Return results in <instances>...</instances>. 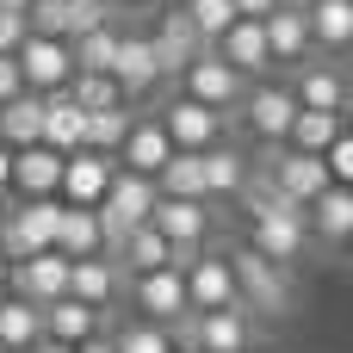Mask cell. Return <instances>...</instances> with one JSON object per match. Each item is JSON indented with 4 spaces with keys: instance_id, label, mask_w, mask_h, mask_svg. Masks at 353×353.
<instances>
[{
    "instance_id": "cell-1",
    "label": "cell",
    "mask_w": 353,
    "mask_h": 353,
    "mask_svg": "<svg viewBox=\"0 0 353 353\" xmlns=\"http://www.w3.org/2000/svg\"><path fill=\"white\" fill-rule=\"evenodd\" d=\"M230 279H236V304L242 310H261V316H285L292 310V267H273L254 248H236L230 254Z\"/></svg>"
},
{
    "instance_id": "cell-2",
    "label": "cell",
    "mask_w": 353,
    "mask_h": 353,
    "mask_svg": "<svg viewBox=\"0 0 353 353\" xmlns=\"http://www.w3.org/2000/svg\"><path fill=\"white\" fill-rule=\"evenodd\" d=\"M56 217H62V199H19L0 223V248L6 261H25V254H43L56 242Z\"/></svg>"
},
{
    "instance_id": "cell-3",
    "label": "cell",
    "mask_w": 353,
    "mask_h": 353,
    "mask_svg": "<svg viewBox=\"0 0 353 353\" xmlns=\"http://www.w3.org/2000/svg\"><path fill=\"white\" fill-rule=\"evenodd\" d=\"M12 62H19L25 93H37V99L62 93V87L74 81V56H68V43H56V37H25V43L12 50Z\"/></svg>"
},
{
    "instance_id": "cell-4",
    "label": "cell",
    "mask_w": 353,
    "mask_h": 353,
    "mask_svg": "<svg viewBox=\"0 0 353 353\" xmlns=\"http://www.w3.org/2000/svg\"><path fill=\"white\" fill-rule=\"evenodd\" d=\"M62 292H68V261H62L56 248L25 254V261H12V267H6V298H19V304H31V310L56 304Z\"/></svg>"
},
{
    "instance_id": "cell-5",
    "label": "cell",
    "mask_w": 353,
    "mask_h": 353,
    "mask_svg": "<svg viewBox=\"0 0 353 353\" xmlns=\"http://www.w3.org/2000/svg\"><path fill=\"white\" fill-rule=\"evenodd\" d=\"M180 347L192 353H248L254 347V329H248V310H205V316H180Z\"/></svg>"
},
{
    "instance_id": "cell-6",
    "label": "cell",
    "mask_w": 353,
    "mask_h": 353,
    "mask_svg": "<svg viewBox=\"0 0 353 353\" xmlns=\"http://www.w3.org/2000/svg\"><path fill=\"white\" fill-rule=\"evenodd\" d=\"M180 87H186V99H199L205 112H230V105H242V93H248V81L230 68V62H217V50H205V56H192L186 62V74H180Z\"/></svg>"
},
{
    "instance_id": "cell-7",
    "label": "cell",
    "mask_w": 353,
    "mask_h": 353,
    "mask_svg": "<svg viewBox=\"0 0 353 353\" xmlns=\"http://www.w3.org/2000/svg\"><path fill=\"white\" fill-rule=\"evenodd\" d=\"M248 248H254L261 261H273V267H292V261L310 248V223H304V211H267V217H254Z\"/></svg>"
},
{
    "instance_id": "cell-8",
    "label": "cell",
    "mask_w": 353,
    "mask_h": 353,
    "mask_svg": "<svg viewBox=\"0 0 353 353\" xmlns=\"http://www.w3.org/2000/svg\"><path fill=\"white\" fill-rule=\"evenodd\" d=\"M180 285H186V310L192 316H205V310H242L236 304V279H230V254H199L180 273Z\"/></svg>"
},
{
    "instance_id": "cell-9",
    "label": "cell",
    "mask_w": 353,
    "mask_h": 353,
    "mask_svg": "<svg viewBox=\"0 0 353 353\" xmlns=\"http://www.w3.org/2000/svg\"><path fill=\"white\" fill-rule=\"evenodd\" d=\"M161 130H168V143L174 149H186V155H205L211 143H223V118L217 112H205L199 99H174V105H161V118H155Z\"/></svg>"
},
{
    "instance_id": "cell-10",
    "label": "cell",
    "mask_w": 353,
    "mask_h": 353,
    "mask_svg": "<svg viewBox=\"0 0 353 353\" xmlns=\"http://www.w3.org/2000/svg\"><path fill=\"white\" fill-rule=\"evenodd\" d=\"M112 174H118V161H112V155L74 149V155H62V180H56V199H62V205H87V211H93V205L105 199Z\"/></svg>"
},
{
    "instance_id": "cell-11",
    "label": "cell",
    "mask_w": 353,
    "mask_h": 353,
    "mask_svg": "<svg viewBox=\"0 0 353 353\" xmlns=\"http://www.w3.org/2000/svg\"><path fill=\"white\" fill-rule=\"evenodd\" d=\"M149 230H155L168 248H205V236H211V205H205V199H155Z\"/></svg>"
},
{
    "instance_id": "cell-12",
    "label": "cell",
    "mask_w": 353,
    "mask_h": 353,
    "mask_svg": "<svg viewBox=\"0 0 353 353\" xmlns=\"http://www.w3.org/2000/svg\"><path fill=\"white\" fill-rule=\"evenodd\" d=\"M242 118H248V130L267 149H285V130L298 118V99H292V87H248L242 93Z\"/></svg>"
},
{
    "instance_id": "cell-13",
    "label": "cell",
    "mask_w": 353,
    "mask_h": 353,
    "mask_svg": "<svg viewBox=\"0 0 353 353\" xmlns=\"http://www.w3.org/2000/svg\"><path fill=\"white\" fill-rule=\"evenodd\" d=\"M267 174H273V186H279V199H292L298 211H304L316 192H329V168H323V155H298V149H279V155L267 161Z\"/></svg>"
},
{
    "instance_id": "cell-14",
    "label": "cell",
    "mask_w": 353,
    "mask_h": 353,
    "mask_svg": "<svg viewBox=\"0 0 353 353\" xmlns=\"http://www.w3.org/2000/svg\"><path fill=\"white\" fill-rule=\"evenodd\" d=\"M149 50H155L161 81H168V74H186V62H192V56H205L199 31L186 25V12H180V6H168V12H161V25L149 31Z\"/></svg>"
},
{
    "instance_id": "cell-15",
    "label": "cell",
    "mask_w": 353,
    "mask_h": 353,
    "mask_svg": "<svg viewBox=\"0 0 353 353\" xmlns=\"http://www.w3.org/2000/svg\"><path fill=\"white\" fill-rule=\"evenodd\" d=\"M112 81H118V93H124V105L130 99H143L155 81H161V68H155V50H149V37H137V31H124L118 37V56H112Z\"/></svg>"
},
{
    "instance_id": "cell-16",
    "label": "cell",
    "mask_w": 353,
    "mask_h": 353,
    "mask_svg": "<svg viewBox=\"0 0 353 353\" xmlns=\"http://www.w3.org/2000/svg\"><path fill=\"white\" fill-rule=\"evenodd\" d=\"M168 155H174L168 130H161L155 118H130V137H124V149H118V168H124V174H143V180H155V174L168 168Z\"/></svg>"
},
{
    "instance_id": "cell-17",
    "label": "cell",
    "mask_w": 353,
    "mask_h": 353,
    "mask_svg": "<svg viewBox=\"0 0 353 353\" xmlns=\"http://www.w3.org/2000/svg\"><path fill=\"white\" fill-rule=\"evenodd\" d=\"M56 180H62V155H56V149H43V143L12 149V180H6V192H19V199H56Z\"/></svg>"
},
{
    "instance_id": "cell-18",
    "label": "cell",
    "mask_w": 353,
    "mask_h": 353,
    "mask_svg": "<svg viewBox=\"0 0 353 353\" xmlns=\"http://www.w3.org/2000/svg\"><path fill=\"white\" fill-rule=\"evenodd\" d=\"M211 50H217V62H230L242 81L273 68V56H267V37H261V19H236V25H230V31H223Z\"/></svg>"
},
{
    "instance_id": "cell-19",
    "label": "cell",
    "mask_w": 353,
    "mask_h": 353,
    "mask_svg": "<svg viewBox=\"0 0 353 353\" xmlns=\"http://www.w3.org/2000/svg\"><path fill=\"white\" fill-rule=\"evenodd\" d=\"M292 99H298V112H347V74L341 68H329V62H310L304 74H298V87H292Z\"/></svg>"
},
{
    "instance_id": "cell-20",
    "label": "cell",
    "mask_w": 353,
    "mask_h": 353,
    "mask_svg": "<svg viewBox=\"0 0 353 353\" xmlns=\"http://www.w3.org/2000/svg\"><path fill=\"white\" fill-rule=\"evenodd\" d=\"M62 261H93V254H105V236H99V217L87 211V205H62V217H56V242H50Z\"/></svg>"
},
{
    "instance_id": "cell-21",
    "label": "cell",
    "mask_w": 353,
    "mask_h": 353,
    "mask_svg": "<svg viewBox=\"0 0 353 353\" xmlns=\"http://www.w3.org/2000/svg\"><path fill=\"white\" fill-rule=\"evenodd\" d=\"M137 310L161 329V323H180L186 316V285H180V273L174 267H161V273H143L137 279Z\"/></svg>"
},
{
    "instance_id": "cell-22",
    "label": "cell",
    "mask_w": 353,
    "mask_h": 353,
    "mask_svg": "<svg viewBox=\"0 0 353 353\" xmlns=\"http://www.w3.org/2000/svg\"><path fill=\"white\" fill-rule=\"evenodd\" d=\"M81 137H87V112H81L68 93H50V99H43V130H37V143L56 149V155H74Z\"/></svg>"
},
{
    "instance_id": "cell-23",
    "label": "cell",
    "mask_w": 353,
    "mask_h": 353,
    "mask_svg": "<svg viewBox=\"0 0 353 353\" xmlns=\"http://www.w3.org/2000/svg\"><path fill=\"white\" fill-rule=\"evenodd\" d=\"M62 298H74V304H87V310H105V304L118 298V267H112L105 254L68 261V292H62Z\"/></svg>"
},
{
    "instance_id": "cell-24",
    "label": "cell",
    "mask_w": 353,
    "mask_h": 353,
    "mask_svg": "<svg viewBox=\"0 0 353 353\" xmlns=\"http://www.w3.org/2000/svg\"><path fill=\"white\" fill-rule=\"evenodd\" d=\"M93 335H99V310H87V304H74V298L43 304V341H56V347H87Z\"/></svg>"
},
{
    "instance_id": "cell-25",
    "label": "cell",
    "mask_w": 353,
    "mask_h": 353,
    "mask_svg": "<svg viewBox=\"0 0 353 353\" xmlns=\"http://www.w3.org/2000/svg\"><path fill=\"white\" fill-rule=\"evenodd\" d=\"M261 37H267V56H273V62H304V56H310V25H304V12H292V6H273V12L261 19Z\"/></svg>"
},
{
    "instance_id": "cell-26",
    "label": "cell",
    "mask_w": 353,
    "mask_h": 353,
    "mask_svg": "<svg viewBox=\"0 0 353 353\" xmlns=\"http://www.w3.org/2000/svg\"><path fill=\"white\" fill-rule=\"evenodd\" d=\"M304 223H310V236H323V242H347L353 236V192L347 186L316 192V199L304 205Z\"/></svg>"
},
{
    "instance_id": "cell-27",
    "label": "cell",
    "mask_w": 353,
    "mask_h": 353,
    "mask_svg": "<svg viewBox=\"0 0 353 353\" xmlns=\"http://www.w3.org/2000/svg\"><path fill=\"white\" fill-rule=\"evenodd\" d=\"M199 180H205V205H211V199H236L242 180H248V161H242L230 143H211V149L199 155Z\"/></svg>"
},
{
    "instance_id": "cell-28",
    "label": "cell",
    "mask_w": 353,
    "mask_h": 353,
    "mask_svg": "<svg viewBox=\"0 0 353 353\" xmlns=\"http://www.w3.org/2000/svg\"><path fill=\"white\" fill-rule=\"evenodd\" d=\"M304 25H310V50H347L353 43V0H310L304 6Z\"/></svg>"
},
{
    "instance_id": "cell-29",
    "label": "cell",
    "mask_w": 353,
    "mask_h": 353,
    "mask_svg": "<svg viewBox=\"0 0 353 353\" xmlns=\"http://www.w3.org/2000/svg\"><path fill=\"white\" fill-rule=\"evenodd\" d=\"M37 130H43V99L37 93H19V99L0 105V143L6 149H31Z\"/></svg>"
},
{
    "instance_id": "cell-30",
    "label": "cell",
    "mask_w": 353,
    "mask_h": 353,
    "mask_svg": "<svg viewBox=\"0 0 353 353\" xmlns=\"http://www.w3.org/2000/svg\"><path fill=\"white\" fill-rule=\"evenodd\" d=\"M43 341V310L19 304V298H0V347L6 353H31Z\"/></svg>"
},
{
    "instance_id": "cell-31",
    "label": "cell",
    "mask_w": 353,
    "mask_h": 353,
    "mask_svg": "<svg viewBox=\"0 0 353 353\" xmlns=\"http://www.w3.org/2000/svg\"><path fill=\"white\" fill-rule=\"evenodd\" d=\"M118 25H99V31H81L68 37V56H74V74H112V56H118Z\"/></svg>"
},
{
    "instance_id": "cell-32",
    "label": "cell",
    "mask_w": 353,
    "mask_h": 353,
    "mask_svg": "<svg viewBox=\"0 0 353 353\" xmlns=\"http://www.w3.org/2000/svg\"><path fill=\"white\" fill-rule=\"evenodd\" d=\"M341 130H347V124H341L335 112H298L292 130H285V149H298V155H323Z\"/></svg>"
},
{
    "instance_id": "cell-33",
    "label": "cell",
    "mask_w": 353,
    "mask_h": 353,
    "mask_svg": "<svg viewBox=\"0 0 353 353\" xmlns=\"http://www.w3.org/2000/svg\"><path fill=\"white\" fill-rule=\"evenodd\" d=\"M124 137H130V105L87 112V137H81V149H93V155H118V149H124Z\"/></svg>"
},
{
    "instance_id": "cell-34",
    "label": "cell",
    "mask_w": 353,
    "mask_h": 353,
    "mask_svg": "<svg viewBox=\"0 0 353 353\" xmlns=\"http://www.w3.org/2000/svg\"><path fill=\"white\" fill-rule=\"evenodd\" d=\"M155 199H205V180H199V155L174 149L168 168L155 174Z\"/></svg>"
},
{
    "instance_id": "cell-35",
    "label": "cell",
    "mask_w": 353,
    "mask_h": 353,
    "mask_svg": "<svg viewBox=\"0 0 353 353\" xmlns=\"http://www.w3.org/2000/svg\"><path fill=\"white\" fill-rule=\"evenodd\" d=\"M118 261H124V267H130L137 279H143V273H161V267H168V242H161V236H155V230L143 223V230H130V236H124Z\"/></svg>"
},
{
    "instance_id": "cell-36",
    "label": "cell",
    "mask_w": 353,
    "mask_h": 353,
    "mask_svg": "<svg viewBox=\"0 0 353 353\" xmlns=\"http://www.w3.org/2000/svg\"><path fill=\"white\" fill-rule=\"evenodd\" d=\"M180 12H186V25L199 31V43H205V50H211V43L236 25V6H230V0H186Z\"/></svg>"
},
{
    "instance_id": "cell-37",
    "label": "cell",
    "mask_w": 353,
    "mask_h": 353,
    "mask_svg": "<svg viewBox=\"0 0 353 353\" xmlns=\"http://www.w3.org/2000/svg\"><path fill=\"white\" fill-rule=\"evenodd\" d=\"M62 93H68L81 112H112V105H124V93H118V81H112V74H74Z\"/></svg>"
},
{
    "instance_id": "cell-38",
    "label": "cell",
    "mask_w": 353,
    "mask_h": 353,
    "mask_svg": "<svg viewBox=\"0 0 353 353\" xmlns=\"http://www.w3.org/2000/svg\"><path fill=\"white\" fill-rule=\"evenodd\" d=\"M112 353H174V341H168V329L137 323V329H124V335L112 341Z\"/></svg>"
},
{
    "instance_id": "cell-39",
    "label": "cell",
    "mask_w": 353,
    "mask_h": 353,
    "mask_svg": "<svg viewBox=\"0 0 353 353\" xmlns=\"http://www.w3.org/2000/svg\"><path fill=\"white\" fill-rule=\"evenodd\" d=\"M62 12H68V37L112 25V6H99V0H62Z\"/></svg>"
},
{
    "instance_id": "cell-40",
    "label": "cell",
    "mask_w": 353,
    "mask_h": 353,
    "mask_svg": "<svg viewBox=\"0 0 353 353\" xmlns=\"http://www.w3.org/2000/svg\"><path fill=\"white\" fill-rule=\"evenodd\" d=\"M323 168H329V186H353V137L347 130L323 149Z\"/></svg>"
},
{
    "instance_id": "cell-41",
    "label": "cell",
    "mask_w": 353,
    "mask_h": 353,
    "mask_svg": "<svg viewBox=\"0 0 353 353\" xmlns=\"http://www.w3.org/2000/svg\"><path fill=\"white\" fill-rule=\"evenodd\" d=\"M25 43V12H0V56H12Z\"/></svg>"
},
{
    "instance_id": "cell-42",
    "label": "cell",
    "mask_w": 353,
    "mask_h": 353,
    "mask_svg": "<svg viewBox=\"0 0 353 353\" xmlns=\"http://www.w3.org/2000/svg\"><path fill=\"white\" fill-rule=\"evenodd\" d=\"M19 93H25V81H19V62H12V56H0V105H6V99H19Z\"/></svg>"
},
{
    "instance_id": "cell-43",
    "label": "cell",
    "mask_w": 353,
    "mask_h": 353,
    "mask_svg": "<svg viewBox=\"0 0 353 353\" xmlns=\"http://www.w3.org/2000/svg\"><path fill=\"white\" fill-rule=\"evenodd\" d=\"M230 6H236V19H267L279 0H230Z\"/></svg>"
},
{
    "instance_id": "cell-44",
    "label": "cell",
    "mask_w": 353,
    "mask_h": 353,
    "mask_svg": "<svg viewBox=\"0 0 353 353\" xmlns=\"http://www.w3.org/2000/svg\"><path fill=\"white\" fill-rule=\"evenodd\" d=\"M6 180H12V149L0 143V192H6Z\"/></svg>"
},
{
    "instance_id": "cell-45",
    "label": "cell",
    "mask_w": 353,
    "mask_h": 353,
    "mask_svg": "<svg viewBox=\"0 0 353 353\" xmlns=\"http://www.w3.org/2000/svg\"><path fill=\"white\" fill-rule=\"evenodd\" d=\"M74 353H112V341H99V335H93L87 347H74Z\"/></svg>"
},
{
    "instance_id": "cell-46",
    "label": "cell",
    "mask_w": 353,
    "mask_h": 353,
    "mask_svg": "<svg viewBox=\"0 0 353 353\" xmlns=\"http://www.w3.org/2000/svg\"><path fill=\"white\" fill-rule=\"evenodd\" d=\"M31 353H74V347H56V341H37Z\"/></svg>"
},
{
    "instance_id": "cell-47",
    "label": "cell",
    "mask_w": 353,
    "mask_h": 353,
    "mask_svg": "<svg viewBox=\"0 0 353 353\" xmlns=\"http://www.w3.org/2000/svg\"><path fill=\"white\" fill-rule=\"evenodd\" d=\"M25 6H31V0H0V12H25Z\"/></svg>"
},
{
    "instance_id": "cell-48",
    "label": "cell",
    "mask_w": 353,
    "mask_h": 353,
    "mask_svg": "<svg viewBox=\"0 0 353 353\" xmlns=\"http://www.w3.org/2000/svg\"><path fill=\"white\" fill-rule=\"evenodd\" d=\"M279 6H292V12H304V6H310V0H279Z\"/></svg>"
},
{
    "instance_id": "cell-49",
    "label": "cell",
    "mask_w": 353,
    "mask_h": 353,
    "mask_svg": "<svg viewBox=\"0 0 353 353\" xmlns=\"http://www.w3.org/2000/svg\"><path fill=\"white\" fill-rule=\"evenodd\" d=\"M99 6H112V12H118V6H130V0H99Z\"/></svg>"
}]
</instances>
